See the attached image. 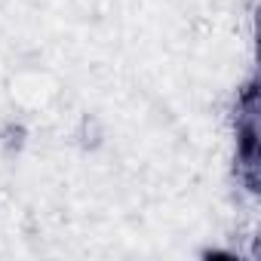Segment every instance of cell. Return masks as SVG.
Instances as JSON below:
<instances>
[{
    "label": "cell",
    "mask_w": 261,
    "mask_h": 261,
    "mask_svg": "<svg viewBox=\"0 0 261 261\" xmlns=\"http://www.w3.org/2000/svg\"><path fill=\"white\" fill-rule=\"evenodd\" d=\"M240 148H243V157H255V129L252 126H246L243 129V136H240Z\"/></svg>",
    "instance_id": "6da1fadb"
}]
</instances>
